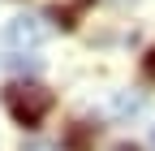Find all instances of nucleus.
Returning a JSON list of instances; mask_svg holds the SVG:
<instances>
[{
	"mask_svg": "<svg viewBox=\"0 0 155 151\" xmlns=\"http://www.w3.org/2000/svg\"><path fill=\"white\" fill-rule=\"evenodd\" d=\"M5 108H9V117H13L17 125L35 129V125L52 112V91L39 86V82H13V86L5 91Z\"/></svg>",
	"mask_w": 155,
	"mask_h": 151,
	"instance_id": "f257e3e1",
	"label": "nucleus"
},
{
	"mask_svg": "<svg viewBox=\"0 0 155 151\" xmlns=\"http://www.w3.org/2000/svg\"><path fill=\"white\" fill-rule=\"evenodd\" d=\"M48 35H52V26L43 17H13V22H5V30H0V43L26 52V48H39Z\"/></svg>",
	"mask_w": 155,
	"mask_h": 151,
	"instance_id": "f03ea898",
	"label": "nucleus"
},
{
	"mask_svg": "<svg viewBox=\"0 0 155 151\" xmlns=\"http://www.w3.org/2000/svg\"><path fill=\"white\" fill-rule=\"evenodd\" d=\"M9 65H13L17 73H39V56H30V52H17V56H9Z\"/></svg>",
	"mask_w": 155,
	"mask_h": 151,
	"instance_id": "7ed1b4c3",
	"label": "nucleus"
},
{
	"mask_svg": "<svg viewBox=\"0 0 155 151\" xmlns=\"http://www.w3.org/2000/svg\"><path fill=\"white\" fill-rule=\"evenodd\" d=\"M147 78H155V52L147 56Z\"/></svg>",
	"mask_w": 155,
	"mask_h": 151,
	"instance_id": "20e7f679",
	"label": "nucleus"
},
{
	"mask_svg": "<svg viewBox=\"0 0 155 151\" xmlns=\"http://www.w3.org/2000/svg\"><path fill=\"white\" fill-rule=\"evenodd\" d=\"M112 151H138V147H134V143H116Z\"/></svg>",
	"mask_w": 155,
	"mask_h": 151,
	"instance_id": "39448f33",
	"label": "nucleus"
},
{
	"mask_svg": "<svg viewBox=\"0 0 155 151\" xmlns=\"http://www.w3.org/2000/svg\"><path fill=\"white\" fill-rule=\"evenodd\" d=\"M26 151H56V147H39V143H30V147H26Z\"/></svg>",
	"mask_w": 155,
	"mask_h": 151,
	"instance_id": "423d86ee",
	"label": "nucleus"
},
{
	"mask_svg": "<svg viewBox=\"0 0 155 151\" xmlns=\"http://www.w3.org/2000/svg\"><path fill=\"white\" fill-rule=\"evenodd\" d=\"M151 143H155V129H151Z\"/></svg>",
	"mask_w": 155,
	"mask_h": 151,
	"instance_id": "0eeeda50",
	"label": "nucleus"
}]
</instances>
